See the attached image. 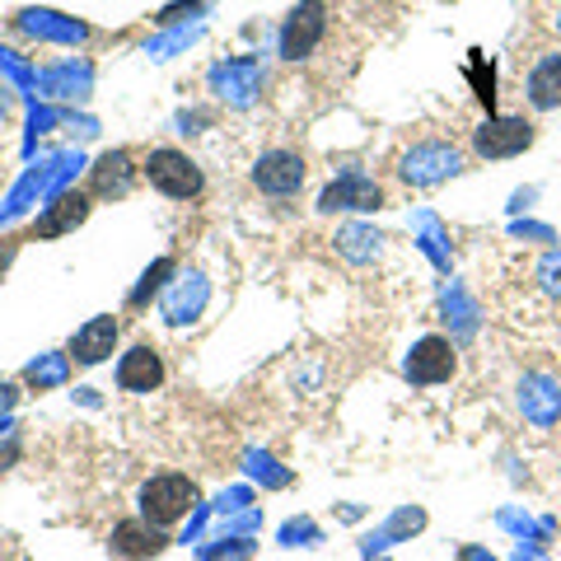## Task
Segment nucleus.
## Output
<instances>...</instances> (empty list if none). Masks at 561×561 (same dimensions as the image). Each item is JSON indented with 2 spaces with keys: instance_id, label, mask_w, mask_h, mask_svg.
<instances>
[{
  "instance_id": "nucleus-1",
  "label": "nucleus",
  "mask_w": 561,
  "mask_h": 561,
  "mask_svg": "<svg viewBox=\"0 0 561 561\" xmlns=\"http://www.w3.org/2000/svg\"><path fill=\"white\" fill-rule=\"evenodd\" d=\"M202 501V486L187 478V472H154V478L140 486V496H136V511L140 519H150L154 529H173V524H183L187 511Z\"/></svg>"
},
{
  "instance_id": "nucleus-2",
  "label": "nucleus",
  "mask_w": 561,
  "mask_h": 561,
  "mask_svg": "<svg viewBox=\"0 0 561 561\" xmlns=\"http://www.w3.org/2000/svg\"><path fill=\"white\" fill-rule=\"evenodd\" d=\"M140 179H146V183L160 192V197H169V202H192V197H202V192H206L202 164L192 160L187 150H173V146L150 150L146 164H140Z\"/></svg>"
},
{
  "instance_id": "nucleus-3",
  "label": "nucleus",
  "mask_w": 561,
  "mask_h": 561,
  "mask_svg": "<svg viewBox=\"0 0 561 561\" xmlns=\"http://www.w3.org/2000/svg\"><path fill=\"white\" fill-rule=\"evenodd\" d=\"M402 375H408V383H416V389H435V383H449L454 375H459V351H454L449 337H421L412 342L408 360H402Z\"/></svg>"
},
{
  "instance_id": "nucleus-4",
  "label": "nucleus",
  "mask_w": 561,
  "mask_h": 561,
  "mask_svg": "<svg viewBox=\"0 0 561 561\" xmlns=\"http://www.w3.org/2000/svg\"><path fill=\"white\" fill-rule=\"evenodd\" d=\"M459 169H463V154L454 146H445V140H421V146H412L398 160V179L412 187H435V183L454 179Z\"/></svg>"
},
{
  "instance_id": "nucleus-5",
  "label": "nucleus",
  "mask_w": 561,
  "mask_h": 561,
  "mask_svg": "<svg viewBox=\"0 0 561 561\" xmlns=\"http://www.w3.org/2000/svg\"><path fill=\"white\" fill-rule=\"evenodd\" d=\"M538 140V127L529 117H486L478 131H472V150L482 160H515Z\"/></svg>"
},
{
  "instance_id": "nucleus-6",
  "label": "nucleus",
  "mask_w": 561,
  "mask_h": 561,
  "mask_svg": "<svg viewBox=\"0 0 561 561\" xmlns=\"http://www.w3.org/2000/svg\"><path fill=\"white\" fill-rule=\"evenodd\" d=\"M323 33H328V5L323 0H300V5L286 14V24H280V57L305 61L309 51L323 43Z\"/></svg>"
},
{
  "instance_id": "nucleus-7",
  "label": "nucleus",
  "mask_w": 561,
  "mask_h": 561,
  "mask_svg": "<svg viewBox=\"0 0 561 561\" xmlns=\"http://www.w3.org/2000/svg\"><path fill=\"white\" fill-rule=\"evenodd\" d=\"M305 154L295 150H267L262 160L253 164V187L267 192V197H295L305 187Z\"/></svg>"
},
{
  "instance_id": "nucleus-8",
  "label": "nucleus",
  "mask_w": 561,
  "mask_h": 561,
  "mask_svg": "<svg viewBox=\"0 0 561 561\" xmlns=\"http://www.w3.org/2000/svg\"><path fill=\"white\" fill-rule=\"evenodd\" d=\"M169 548V534L154 529L150 519H122L113 538H108V557L113 561H150Z\"/></svg>"
},
{
  "instance_id": "nucleus-9",
  "label": "nucleus",
  "mask_w": 561,
  "mask_h": 561,
  "mask_svg": "<svg viewBox=\"0 0 561 561\" xmlns=\"http://www.w3.org/2000/svg\"><path fill=\"white\" fill-rule=\"evenodd\" d=\"M160 383H164V360L154 346L140 342L117 360V389L122 393H154Z\"/></svg>"
},
{
  "instance_id": "nucleus-10",
  "label": "nucleus",
  "mask_w": 561,
  "mask_h": 561,
  "mask_svg": "<svg viewBox=\"0 0 561 561\" xmlns=\"http://www.w3.org/2000/svg\"><path fill=\"white\" fill-rule=\"evenodd\" d=\"M136 187V169H131V154L127 150H108L99 154L94 169H90V197L103 202H122L127 192Z\"/></svg>"
},
{
  "instance_id": "nucleus-11",
  "label": "nucleus",
  "mask_w": 561,
  "mask_h": 561,
  "mask_svg": "<svg viewBox=\"0 0 561 561\" xmlns=\"http://www.w3.org/2000/svg\"><path fill=\"white\" fill-rule=\"evenodd\" d=\"M113 346H117V319H113V313H99V319L76 328V337H70V346H66V356L76 360V365H99V360L113 356Z\"/></svg>"
},
{
  "instance_id": "nucleus-12",
  "label": "nucleus",
  "mask_w": 561,
  "mask_h": 561,
  "mask_svg": "<svg viewBox=\"0 0 561 561\" xmlns=\"http://www.w3.org/2000/svg\"><path fill=\"white\" fill-rule=\"evenodd\" d=\"M524 94H529V103L538 113L561 108V51H542L534 61L529 80H524Z\"/></svg>"
},
{
  "instance_id": "nucleus-13",
  "label": "nucleus",
  "mask_w": 561,
  "mask_h": 561,
  "mask_svg": "<svg viewBox=\"0 0 561 561\" xmlns=\"http://www.w3.org/2000/svg\"><path fill=\"white\" fill-rule=\"evenodd\" d=\"M84 216H90V192H61V197L38 216L33 234H38V239H57V234H66V230H76Z\"/></svg>"
},
{
  "instance_id": "nucleus-14",
  "label": "nucleus",
  "mask_w": 561,
  "mask_h": 561,
  "mask_svg": "<svg viewBox=\"0 0 561 561\" xmlns=\"http://www.w3.org/2000/svg\"><path fill=\"white\" fill-rule=\"evenodd\" d=\"M216 90H225L220 99H230V103H253V94L262 90V70L257 61H225L216 66Z\"/></svg>"
},
{
  "instance_id": "nucleus-15",
  "label": "nucleus",
  "mask_w": 561,
  "mask_h": 561,
  "mask_svg": "<svg viewBox=\"0 0 561 561\" xmlns=\"http://www.w3.org/2000/svg\"><path fill=\"white\" fill-rule=\"evenodd\" d=\"M337 202H351L356 210H365V206H375L379 202V187L370 192L365 183H346V187H332L328 197H323V210H337Z\"/></svg>"
},
{
  "instance_id": "nucleus-16",
  "label": "nucleus",
  "mask_w": 561,
  "mask_h": 561,
  "mask_svg": "<svg viewBox=\"0 0 561 561\" xmlns=\"http://www.w3.org/2000/svg\"><path fill=\"white\" fill-rule=\"evenodd\" d=\"M169 272H173V262H154V272H146V286L131 295V305H146V295L160 290V276H169Z\"/></svg>"
},
{
  "instance_id": "nucleus-17",
  "label": "nucleus",
  "mask_w": 561,
  "mask_h": 561,
  "mask_svg": "<svg viewBox=\"0 0 561 561\" xmlns=\"http://www.w3.org/2000/svg\"><path fill=\"white\" fill-rule=\"evenodd\" d=\"M557 28H561V20H557Z\"/></svg>"
}]
</instances>
